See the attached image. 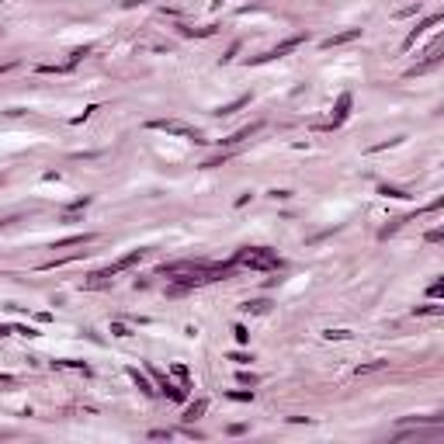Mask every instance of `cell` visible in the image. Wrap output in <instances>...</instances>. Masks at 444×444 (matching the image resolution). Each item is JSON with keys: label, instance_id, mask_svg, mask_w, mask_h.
I'll use <instances>...</instances> for the list:
<instances>
[{"label": "cell", "instance_id": "1", "mask_svg": "<svg viewBox=\"0 0 444 444\" xmlns=\"http://www.w3.org/2000/svg\"><path fill=\"white\" fill-rule=\"evenodd\" d=\"M233 264L236 267H250V271H274V267H281V257L274 250H267V246H243Z\"/></svg>", "mask_w": 444, "mask_h": 444}, {"label": "cell", "instance_id": "2", "mask_svg": "<svg viewBox=\"0 0 444 444\" xmlns=\"http://www.w3.org/2000/svg\"><path fill=\"white\" fill-rule=\"evenodd\" d=\"M150 128H160V132H170V135H184V139H191V142H205V135L198 132V128H191V125H184V121H167V118H157V121H150Z\"/></svg>", "mask_w": 444, "mask_h": 444}, {"label": "cell", "instance_id": "3", "mask_svg": "<svg viewBox=\"0 0 444 444\" xmlns=\"http://www.w3.org/2000/svg\"><path fill=\"white\" fill-rule=\"evenodd\" d=\"M302 42H306V35H291L288 42H281V45H274V49H271V52H264V56H253L250 63L257 66V63H267V59H278V56H284V52H291V49H299Z\"/></svg>", "mask_w": 444, "mask_h": 444}, {"label": "cell", "instance_id": "4", "mask_svg": "<svg viewBox=\"0 0 444 444\" xmlns=\"http://www.w3.org/2000/svg\"><path fill=\"white\" fill-rule=\"evenodd\" d=\"M351 104H354V97H351V94H340V97H337V108H333V118H330V125H326V128L344 125V118L351 115Z\"/></svg>", "mask_w": 444, "mask_h": 444}, {"label": "cell", "instance_id": "5", "mask_svg": "<svg viewBox=\"0 0 444 444\" xmlns=\"http://www.w3.org/2000/svg\"><path fill=\"white\" fill-rule=\"evenodd\" d=\"M437 21H441V14H430V18H427V21H420V25H416V28H413V32H409V35H406V42H403V49H409V45H413V42H416V39H420V35H423V32H427V28H434V25H437Z\"/></svg>", "mask_w": 444, "mask_h": 444}, {"label": "cell", "instance_id": "6", "mask_svg": "<svg viewBox=\"0 0 444 444\" xmlns=\"http://www.w3.org/2000/svg\"><path fill=\"white\" fill-rule=\"evenodd\" d=\"M354 39H361V28H347V32H340V35H330V39L323 42V49H337V45H344V42H354Z\"/></svg>", "mask_w": 444, "mask_h": 444}, {"label": "cell", "instance_id": "7", "mask_svg": "<svg viewBox=\"0 0 444 444\" xmlns=\"http://www.w3.org/2000/svg\"><path fill=\"white\" fill-rule=\"evenodd\" d=\"M153 378H157V385H160V389H163V392H167V396H170L174 403H181V399H184V389H177V385H174V382H170L167 375H160V371H153Z\"/></svg>", "mask_w": 444, "mask_h": 444}, {"label": "cell", "instance_id": "8", "mask_svg": "<svg viewBox=\"0 0 444 444\" xmlns=\"http://www.w3.org/2000/svg\"><path fill=\"white\" fill-rule=\"evenodd\" d=\"M260 132V121H253V125H246V128H240V132H233L229 139H222V146H236V142H243V139H250V135H257Z\"/></svg>", "mask_w": 444, "mask_h": 444}, {"label": "cell", "instance_id": "9", "mask_svg": "<svg viewBox=\"0 0 444 444\" xmlns=\"http://www.w3.org/2000/svg\"><path fill=\"white\" fill-rule=\"evenodd\" d=\"M246 104H250V94H243V97H236V101L222 104V108H219L215 115H219V118H226V115H236V111H240V108H246Z\"/></svg>", "mask_w": 444, "mask_h": 444}, {"label": "cell", "instance_id": "10", "mask_svg": "<svg viewBox=\"0 0 444 444\" xmlns=\"http://www.w3.org/2000/svg\"><path fill=\"white\" fill-rule=\"evenodd\" d=\"M90 240H94L90 233H83V236H70V240H59V243H56L52 250H66V246H83V243H90Z\"/></svg>", "mask_w": 444, "mask_h": 444}, {"label": "cell", "instance_id": "11", "mask_svg": "<svg viewBox=\"0 0 444 444\" xmlns=\"http://www.w3.org/2000/svg\"><path fill=\"white\" fill-rule=\"evenodd\" d=\"M128 375H132V382H135V385H139V389H142V392H146V396H153V392H157V389H153V385H150V378H146V375H139V371H135V368H132V371H128Z\"/></svg>", "mask_w": 444, "mask_h": 444}, {"label": "cell", "instance_id": "12", "mask_svg": "<svg viewBox=\"0 0 444 444\" xmlns=\"http://www.w3.org/2000/svg\"><path fill=\"white\" fill-rule=\"evenodd\" d=\"M202 413H205V399H198L195 406H188V409H184V420H188V423H195Z\"/></svg>", "mask_w": 444, "mask_h": 444}, {"label": "cell", "instance_id": "13", "mask_svg": "<svg viewBox=\"0 0 444 444\" xmlns=\"http://www.w3.org/2000/svg\"><path fill=\"white\" fill-rule=\"evenodd\" d=\"M243 309H246V313H267L271 302H267V299H253V302H243Z\"/></svg>", "mask_w": 444, "mask_h": 444}, {"label": "cell", "instance_id": "14", "mask_svg": "<svg viewBox=\"0 0 444 444\" xmlns=\"http://www.w3.org/2000/svg\"><path fill=\"white\" fill-rule=\"evenodd\" d=\"M382 195H389V198H409V195H406V191H399V188H389V184H385V188H382Z\"/></svg>", "mask_w": 444, "mask_h": 444}, {"label": "cell", "instance_id": "15", "mask_svg": "<svg viewBox=\"0 0 444 444\" xmlns=\"http://www.w3.org/2000/svg\"><path fill=\"white\" fill-rule=\"evenodd\" d=\"M233 333H236V340H240V344H246V340H250V330H246V326H233Z\"/></svg>", "mask_w": 444, "mask_h": 444}, {"label": "cell", "instance_id": "16", "mask_svg": "<svg viewBox=\"0 0 444 444\" xmlns=\"http://www.w3.org/2000/svg\"><path fill=\"white\" fill-rule=\"evenodd\" d=\"M229 399H236V403H250L253 399V392H226Z\"/></svg>", "mask_w": 444, "mask_h": 444}, {"label": "cell", "instance_id": "17", "mask_svg": "<svg viewBox=\"0 0 444 444\" xmlns=\"http://www.w3.org/2000/svg\"><path fill=\"white\" fill-rule=\"evenodd\" d=\"M441 291H444V281H434V284L427 288V295H430V299H437V295H441Z\"/></svg>", "mask_w": 444, "mask_h": 444}, {"label": "cell", "instance_id": "18", "mask_svg": "<svg viewBox=\"0 0 444 444\" xmlns=\"http://www.w3.org/2000/svg\"><path fill=\"white\" fill-rule=\"evenodd\" d=\"M434 313H441L437 306H416V316H434Z\"/></svg>", "mask_w": 444, "mask_h": 444}, {"label": "cell", "instance_id": "19", "mask_svg": "<svg viewBox=\"0 0 444 444\" xmlns=\"http://www.w3.org/2000/svg\"><path fill=\"white\" fill-rule=\"evenodd\" d=\"M111 333H115V337H128V326H121V323H115V326H111Z\"/></svg>", "mask_w": 444, "mask_h": 444}, {"label": "cell", "instance_id": "20", "mask_svg": "<svg viewBox=\"0 0 444 444\" xmlns=\"http://www.w3.org/2000/svg\"><path fill=\"white\" fill-rule=\"evenodd\" d=\"M441 236H444L441 229H430V233H427V240H430V243H441Z\"/></svg>", "mask_w": 444, "mask_h": 444}, {"label": "cell", "instance_id": "21", "mask_svg": "<svg viewBox=\"0 0 444 444\" xmlns=\"http://www.w3.org/2000/svg\"><path fill=\"white\" fill-rule=\"evenodd\" d=\"M174 375H177V378H184V382H188V368H184V364H174Z\"/></svg>", "mask_w": 444, "mask_h": 444}, {"label": "cell", "instance_id": "22", "mask_svg": "<svg viewBox=\"0 0 444 444\" xmlns=\"http://www.w3.org/2000/svg\"><path fill=\"white\" fill-rule=\"evenodd\" d=\"M240 382H243V385H257V375H246V371H243V375H240Z\"/></svg>", "mask_w": 444, "mask_h": 444}, {"label": "cell", "instance_id": "23", "mask_svg": "<svg viewBox=\"0 0 444 444\" xmlns=\"http://www.w3.org/2000/svg\"><path fill=\"white\" fill-rule=\"evenodd\" d=\"M139 4H150V0H125L121 7H139Z\"/></svg>", "mask_w": 444, "mask_h": 444}, {"label": "cell", "instance_id": "24", "mask_svg": "<svg viewBox=\"0 0 444 444\" xmlns=\"http://www.w3.org/2000/svg\"><path fill=\"white\" fill-rule=\"evenodd\" d=\"M219 4H222V0H219Z\"/></svg>", "mask_w": 444, "mask_h": 444}]
</instances>
